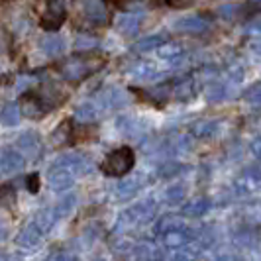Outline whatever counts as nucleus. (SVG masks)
<instances>
[{"label": "nucleus", "mask_w": 261, "mask_h": 261, "mask_svg": "<svg viewBox=\"0 0 261 261\" xmlns=\"http://www.w3.org/2000/svg\"><path fill=\"white\" fill-rule=\"evenodd\" d=\"M43 47H45V51L49 53V55H59V53L63 51V41H61V39H57V38L45 39Z\"/></svg>", "instance_id": "nucleus-11"}, {"label": "nucleus", "mask_w": 261, "mask_h": 261, "mask_svg": "<svg viewBox=\"0 0 261 261\" xmlns=\"http://www.w3.org/2000/svg\"><path fill=\"white\" fill-rule=\"evenodd\" d=\"M81 10H83V16L87 18V22L92 26H105L110 20L108 8L102 0H83Z\"/></svg>", "instance_id": "nucleus-5"}, {"label": "nucleus", "mask_w": 261, "mask_h": 261, "mask_svg": "<svg viewBox=\"0 0 261 261\" xmlns=\"http://www.w3.org/2000/svg\"><path fill=\"white\" fill-rule=\"evenodd\" d=\"M102 65H105V57L100 55H73V57L63 59L57 65V69L67 81L81 83L87 77H91L94 71L102 69Z\"/></svg>", "instance_id": "nucleus-1"}, {"label": "nucleus", "mask_w": 261, "mask_h": 261, "mask_svg": "<svg viewBox=\"0 0 261 261\" xmlns=\"http://www.w3.org/2000/svg\"><path fill=\"white\" fill-rule=\"evenodd\" d=\"M8 83H12V77H10V75H0V89L6 87Z\"/></svg>", "instance_id": "nucleus-15"}, {"label": "nucleus", "mask_w": 261, "mask_h": 261, "mask_svg": "<svg viewBox=\"0 0 261 261\" xmlns=\"http://www.w3.org/2000/svg\"><path fill=\"white\" fill-rule=\"evenodd\" d=\"M14 202H16V193H14V189L8 187V185H2V187H0V206L10 208V206H14Z\"/></svg>", "instance_id": "nucleus-9"}, {"label": "nucleus", "mask_w": 261, "mask_h": 261, "mask_svg": "<svg viewBox=\"0 0 261 261\" xmlns=\"http://www.w3.org/2000/svg\"><path fill=\"white\" fill-rule=\"evenodd\" d=\"M134 163H136V153L130 147H118L106 155V159L102 161V171L108 177H122L130 173Z\"/></svg>", "instance_id": "nucleus-2"}, {"label": "nucleus", "mask_w": 261, "mask_h": 261, "mask_svg": "<svg viewBox=\"0 0 261 261\" xmlns=\"http://www.w3.org/2000/svg\"><path fill=\"white\" fill-rule=\"evenodd\" d=\"M210 22L204 16H187L183 20L177 22V30L185 34H200L204 30H208Z\"/></svg>", "instance_id": "nucleus-6"}, {"label": "nucleus", "mask_w": 261, "mask_h": 261, "mask_svg": "<svg viewBox=\"0 0 261 261\" xmlns=\"http://www.w3.org/2000/svg\"><path fill=\"white\" fill-rule=\"evenodd\" d=\"M195 2L196 0H167V4H169L171 8H189Z\"/></svg>", "instance_id": "nucleus-13"}, {"label": "nucleus", "mask_w": 261, "mask_h": 261, "mask_svg": "<svg viewBox=\"0 0 261 261\" xmlns=\"http://www.w3.org/2000/svg\"><path fill=\"white\" fill-rule=\"evenodd\" d=\"M18 120H20V108L16 105H8L2 108V112H0V122H2L4 126H14V124H18Z\"/></svg>", "instance_id": "nucleus-8"}, {"label": "nucleus", "mask_w": 261, "mask_h": 261, "mask_svg": "<svg viewBox=\"0 0 261 261\" xmlns=\"http://www.w3.org/2000/svg\"><path fill=\"white\" fill-rule=\"evenodd\" d=\"M161 43H163V36H151V38H145L142 41H138L136 49L138 51H147V49H153V47L161 45Z\"/></svg>", "instance_id": "nucleus-10"}, {"label": "nucleus", "mask_w": 261, "mask_h": 261, "mask_svg": "<svg viewBox=\"0 0 261 261\" xmlns=\"http://www.w3.org/2000/svg\"><path fill=\"white\" fill-rule=\"evenodd\" d=\"M10 45H12V36H10V32H8L6 28H0V55L8 53Z\"/></svg>", "instance_id": "nucleus-12"}, {"label": "nucleus", "mask_w": 261, "mask_h": 261, "mask_svg": "<svg viewBox=\"0 0 261 261\" xmlns=\"http://www.w3.org/2000/svg\"><path fill=\"white\" fill-rule=\"evenodd\" d=\"M65 6L61 0H47V12L41 16V28L47 30V32H55L63 26L65 22Z\"/></svg>", "instance_id": "nucleus-4"}, {"label": "nucleus", "mask_w": 261, "mask_h": 261, "mask_svg": "<svg viewBox=\"0 0 261 261\" xmlns=\"http://www.w3.org/2000/svg\"><path fill=\"white\" fill-rule=\"evenodd\" d=\"M138 28H140V18H138V16H132V14L122 16V18H120V22H118V30H120L122 34H126V36L136 34V32H138Z\"/></svg>", "instance_id": "nucleus-7"}, {"label": "nucleus", "mask_w": 261, "mask_h": 261, "mask_svg": "<svg viewBox=\"0 0 261 261\" xmlns=\"http://www.w3.org/2000/svg\"><path fill=\"white\" fill-rule=\"evenodd\" d=\"M39 177L38 175H30L28 177V189L32 191V193H38V189H39Z\"/></svg>", "instance_id": "nucleus-14"}, {"label": "nucleus", "mask_w": 261, "mask_h": 261, "mask_svg": "<svg viewBox=\"0 0 261 261\" xmlns=\"http://www.w3.org/2000/svg\"><path fill=\"white\" fill-rule=\"evenodd\" d=\"M20 116H26L30 120H39L43 118L49 110L51 105L47 102V98L38 91H28L22 98H20Z\"/></svg>", "instance_id": "nucleus-3"}]
</instances>
